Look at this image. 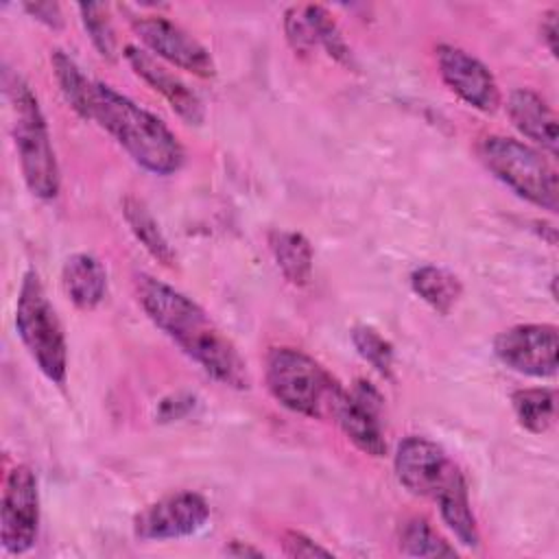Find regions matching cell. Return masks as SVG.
<instances>
[{"mask_svg":"<svg viewBox=\"0 0 559 559\" xmlns=\"http://www.w3.org/2000/svg\"><path fill=\"white\" fill-rule=\"evenodd\" d=\"M135 295L153 325L207 376L231 389H249L247 360L192 297L146 273L135 277Z\"/></svg>","mask_w":559,"mask_h":559,"instance_id":"obj_1","label":"cell"},{"mask_svg":"<svg viewBox=\"0 0 559 559\" xmlns=\"http://www.w3.org/2000/svg\"><path fill=\"white\" fill-rule=\"evenodd\" d=\"M90 120L105 129L138 166L153 175H175L183 166L186 151L177 135L155 114L107 83L94 81Z\"/></svg>","mask_w":559,"mask_h":559,"instance_id":"obj_2","label":"cell"},{"mask_svg":"<svg viewBox=\"0 0 559 559\" xmlns=\"http://www.w3.org/2000/svg\"><path fill=\"white\" fill-rule=\"evenodd\" d=\"M4 94L11 109V135L26 188L41 201H52L61 188V173L41 105L17 72H4Z\"/></svg>","mask_w":559,"mask_h":559,"instance_id":"obj_3","label":"cell"},{"mask_svg":"<svg viewBox=\"0 0 559 559\" xmlns=\"http://www.w3.org/2000/svg\"><path fill=\"white\" fill-rule=\"evenodd\" d=\"M264 382L280 406L310 419L332 417V408L343 391L341 382L319 360L286 345L269 349Z\"/></svg>","mask_w":559,"mask_h":559,"instance_id":"obj_4","label":"cell"},{"mask_svg":"<svg viewBox=\"0 0 559 559\" xmlns=\"http://www.w3.org/2000/svg\"><path fill=\"white\" fill-rule=\"evenodd\" d=\"M15 332L46 380L57 386L68 378V343L63 325L35 269L22 275L15 299Z\"/></svg>","mask_w":559,"mask_h":559,"instance_id":"obj_5","label":"cell"},{"mask_svg":"<svg viewBox=\"0 0 559 559\" xmlns=\"http://www.w3.org/2000/svg\"><path fill=\"white\" fill-rule=\"evenodd\" d=\"M476 151L485 168L520 199L552 214L557 212V170L537 148L524 144L522 140L491 133L478 142Z\"/></svg>","mask_w":559,"mask_h":559,"instance_id":"obj_6","label":"cell"},{"mask_svg":"<svg viewBox=\"0 0 559 559\" xmlns=\"http://www.w3.org/2000/svg\"><path fill=\"white\" fill-rule=\"evenodd\" d=\"M393 472L408 493L430 500L465 480V474L450 454L437 441L419 435H408L397 443Z\"/></svg>","mask_w":559,"mask_h":559,"instance_id":"obj_7","label":"cell"},{"mask_svg":"<svg viewBox=\"0 0 559 559\" xmlns=\"http://www.w3.org/2000/svg\"><path fill=\"white\" fill-rule=\"evenodd\" d=\"M39 533V483L35 472L20 463L4 478L0 507V542L4 552H28Z\"/></svg>","mask_w":559,"mask_h":559,"instance_id":"obj_8","label":"cell"},{"mask_svg":"<svg viewBox=\"0 0 559 559\" xmlns=\"http://www.w3.org/2000/svg\"><path fill=\"white\" fill-rule=\"evenodd\" d=\"M129 22L140 41L159 59L201 79L216 74L210 50L173 20L157 13H129Z\"/></svg>","mask_w":559,"mask_h":559,"instance_id":"obj_9","label":"cell"},{"mask_svg":"<svg viewBox=\"0 0 559 559\" xmlns=\"http://www.w3.org/2000/svg\"><path fill=\"white\" fill-rule=\"evenodd\" d=\"M496 358L511 371L531 378L557 373L559 332L552 323H520L493 338Z\"/></svg>","mask_w":559,"mask_h":559,"instance_id":"obj_10","label":"cell"},{"mask_svg":"<svg viewBox=\"0 0 559 559\" xmlns=\"http://www.w3.org/2000/svg\"><path fill=\"white\" fill-rule=\"evenodd\" d=\"M210 520V504L197 491H175L151 504L133 518V535L142 542L181 539L199 533Z\"/></svg>","mask_w":559,"mask_h":559,"instance_id":"obj_11","label":"cell"},{"mask_svg":"<svg viewBox=\"0 0 559 559\" xmlns=\"http://www.w3.org/2000/svg\"><path fill=\"white\" fill-rule=\"evenodd\" d=\"M382 406L380 391L369 380H356L352 389H343L334 408L332 419L338 424L343 435L365 454L384 456L386 439L382 430Z\"/></svg>","mask_w":559,"mask_h":559,"instance_id":"obj_12","label":"cell"},{"mask_svg":"<svg viewBox=\"0 0 559 559\" xmlns=\"http://www.w3.org/2000/svg\"><path fill=\"white\" fill-rule=\"evenodd\" d=\"M435 59L441 81L452 94H456L469 107L493 114L500 105V90L491 70L476 59L472 52L452 46L439 44L435 48Z\"/></svg>","mask_w":559,"mask_h":559,"instance_id":"obj_13","label":"cell"},{"mask_svg":"<svg viewBox=\"0 0 559 559\" xmlns=\"http://www.w3.org/2000/svg\"><path fill=\"white\" fill-rule=\"evenodd\" d=\"M122 57L127 59V63L135 72V76H140L151 90L159 92L164 96V100L170 105V109L186 124L199 127L203 122L205 109H203V100L199 98V94L188 83H183L177 74H173L166 66H162L151 52H146L144 48H138L133 44H127L122 48Z\"/></svg>","mask_w":559,"mask_h":559,"instance_id":"obj_14","label":"cell"},{"mask_svg":"<svg viewBox=\"0 0 559 559\" xmlns=\"http://www.w3.org/2000/svg\"><path fill=\"white\" fill-rule=\"evenodd\" d=\"M507 114L522 135L548 151L550 157H557V114L544 96L528 87H518L507 98Z\"/></svg>","mask_w":559,"mask_h":559,"instance_id":"obj_15","label":"cell"},{"mask_svg":"<svg viewBox=\"0 0 559 559\" xmlns=\"http://www.w3.org/2000/svg\"><path fill=\"white\" fill-rule=\"evenodd\" d=\"M61 284L68 299L79 310H94L107 293V269L103 262L85 251L72 253L61 266Z\"/></svg>","mask_w":559,"mask_h":559,"instance_id":"obj_16","label":"cell"},{"mask_svg":"<svg viewBox=\"0 0 559 559\" xmlns=\"http://www.w3.org/2000/svg\"><path fill=\"white\" fill-rule=\"evenodd\" d=\"M266 242L280 273L288 284L293 286L310 284L314 251L310 240L304 234L293 229H271L266 234Z\"/></svg>","mask_w":559,"mask_h":559,"instance_id":"obj_17","label":"cell"},{"mask_svg":"<svg viewBox=\"0 0 559 559\" xmlns=\"http://www.w3.org/2000/svg\"><path fill=\"white\" fill-rule=\"evenodd\" d=\"M408 282L413 293L426 306H430L437 314H443V317L454 310V306L463 295L461 280L452 271L437 264H421L413 269Z\"/></svg>","mask_w":559,"mask_h":559,"instance_id":"obj_18","label":"cell"},{"mask_svg":"<svg viewBox=\"0 0 559 559\" xmlns=\"http://www.w3.org/2000/svg\"><path fill=\"white\" fill-rule=\"evenodd\" d=\"M122 216H124L131 234L135 236V240L144 247V251L151 258H155L164 266H175L177 255H175L168 238L159 229V223L155 221V216L151 214V210L146 207V203L142 199L127 194L122 199Z\"/></svg>","mask_w":559,"mask_h":559,"instance_id":"obj_19","label":"cell"},{"mask_svg":"<svg viewBox=\"0 0 559 559\" xmlns=\"http://www.w3.org/2000/svg\"><path fill=\"white\" fill-rule=\"evenodd\" d=\"M435 502L439 507V515H441L443 524L456 537V542L467 548H478L480 533H478V524H476V518L472 511L467 480L448 489Z\"/></svg>","mask_w":559,"mask_h":559,"instance_id":"obj_20","label":"cell"},{"mask_svg":"<svg viewBox=\"0 0 559 559\" xmlns=\"http://www.w3.org/2000/svg\"><path fill=\"white\" fill-rule=\"evenodd\" d=\"M52 74L57 79V85L68 103V107L81 116L83 120H90V103H92V90L94 81H90L79 63L63 50H52L50 55Z\"/></svg>","mask_w":559,"mask_h":559,"instance_id":"obj_21","label":"cell"},{"mask_svg":"<svg viewBox=\"0 0 559 559\" xmlns=\"http://www.w3.org/2000/svg\"><path fill=\"white\" fill-rule=\"evenodd\" d=\"M511 406L518 424L533 435L546 432L557 417V395L546 386L513 391Z\"/></svg>","mask_w":559,"mask_h":559,"instance_id":"obj_22","label":"cell"},{"mask_svg":"<svg viewBox=\"0 0 559 559\" xmlns=\"http://www.w3.org/2000/svg\"><path fill=\"white\" fill-rule=\"evenodd\" d=\"M301 11H304V17L310 26L314 46H321L328 52V57H332L336 63L354 70L356 61H354L352 48L345 41V37L341 33L336 20L332 17V13L321 4H301Z\"/></svg>","mask_w":559,"mask_h":559,"instance_id":"obj_23","label":"cell"},{"mask_svg":"<svg viewBox=\"0 0 559 559\" xmlns=\"http://www.w3.org/2000/svg\"><path fill=\"white\" fill-rule=\"evenodd\" d=\"M397 546L406 557H456L454 546H450L424 515H413L400 524Z\"/></svg>","mask_w":559,"mask_h":559,"instance_id":"obj_24","label":"cell"},{"mask_svg":"<svg viewBox=\"0 0 559 559\" xmlns=\"http://www.w3.org/2000/svg\"><path fill=\"white\" fill-rule=\"evenodd\" d=\"M76 9H79V15H81V24H83L92 46L96 48V52L105 61H116L118 39H116V31H114V24H111L109 7L107 4H96V2H83Z\"/></svg>","mask_w":559,"mask_h":559,"instance_id":"obj_25","label":"cell"},{"mask_svg":"<svg viewBox=\"0 0 559 559\" xmlns=\"http://www.w3.org/2000/svg\"><path fill=\"white\" fill-rule=\"evenodd\" d=\"M352 345L358 356L369 362L382 378H393V345L371 325L352 328Z\"/></svg>","mask_w":559,"mask_h":559,"instance_id":"obj_26","label":"cell"},{"mask_svg":"<svg viewBox=\"0 0 559 559\" xmlns=\"http://www.w3.org/2000/svg\"><path fill=\"white\" fill-rule=\"evenodd\" d=\"M282 24H284L286 41L290 44V48L297 55H310L314 50V39H312V33H310V26H308V22L304 17L301 7L286 9Z\"/></svg>","mask_w":559,"mask_h":559,"instance_id":"obj_27","label":"cell"},{"mask_svg":"<svg viewBox=\"0 0 559 559\" xmlns=\"http://www.w3.org/2000/svg\"><path fill=\"white\" fill-rule=\"evenodd\" d=\"M282 552L286 557H332V550L323 548L319 542L301 531H286L282 537Z\"/></svg>","mask_w":559,"mask_h":559,"instance_id":"obj_28","label":"cell"},{"mask_svg":"<svg viewBox=\"0 0 559 559\" xmlns=\"http://www.w3.org/2000/svg\"><path fill=\"white\" fill-rule=\"evenodd\" d=\"M24 11L33 20L41 22L44 26H48L52 31H59L63 26V13H61V7L57 2H26Z\"/></svg>","mask_w":559,"mask_h":559,"instance_id":"obj_29","label":"cell"},{"mask_svg":"<svg viewBox=\"0 0 559 559\" xmlns=\"http://www.w3.org/2000/svg\"><path fill=\"white\" fill-rule=\"evenodd\" d=\"M192 406H194V397H190V395H170V397L159 402L157 415H159L162 421H170V419L183 417Z\"/></svg>","mask_w":559,"mask_h":559,"instance_id":"obj_30","label":"cell"},{"mask_svg":"<svg viewBox=\"0 0 559 559\" xmlns=\"http://www.w3.org/2000/svg\"><path fill=\"white\" fill-rule=\"evenodd\" d=\"M557 9H548L542 13V22H539V35L542 41L546 44L548 52L555 57L557 55Z\"/></svg>","mask_w":559,"mask_h":559,"instance_id":"obj_31","label":"cell"},{"mask_svg":"<svg viewBox=\"0 0 559 559\" xmlns=\"http://www.w3.org/2000/svg\"><path fill=\"white\" fill-rule=\"evenodd\" d=\"M225 555L229 557H262L264 552L251 544H245V542H238V539H231L229 544H225L223 548Z\"/></svg>","mask_w":559,"mask_h":559,"instance_id":"obj_32","label":"cell"}]
</instances>
